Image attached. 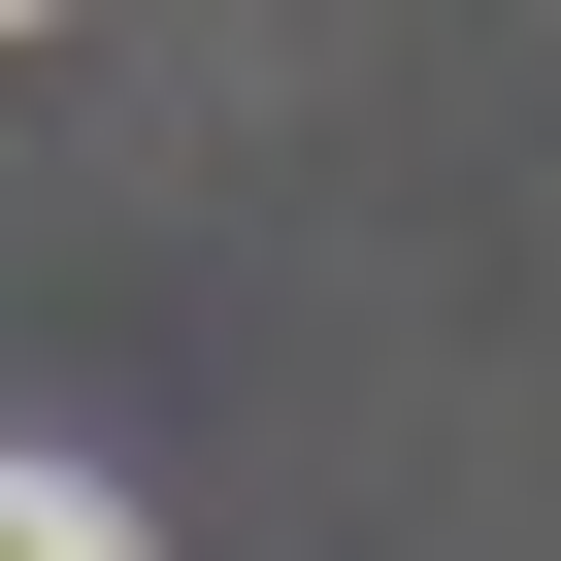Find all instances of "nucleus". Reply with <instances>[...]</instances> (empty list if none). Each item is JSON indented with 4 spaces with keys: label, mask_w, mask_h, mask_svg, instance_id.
Listing matches in <instances>:
<instances>
[{
    "label": "nucleus",
    "mask_w": 561,
    "mask_h": 561,
    "mask_svg": "<svg viewBox=\"0 0 561 561\" xmlns=\"http://www.w3.org/2000/svg\"><path fill=\"white\" fill-rule=\"evenodd\" d=\"M0 561H133V528H100V495H67V462H0Z\"/></svg>",
    "instance_id": "nucleus-1"
},
{
    "label": "nucleus",
    "mask_w": 561,
    "mask_h": 561,
    "mask_svg": "<svg viewBox=\"0 0 561 561\" xmlns=\"http://www.w3.org/2000/svg\"><path fill=\"white\" fill-rule=\"evenodd\" d=\"M0 34H34V0H0Z\"/></svg>",
    "instance_id": "nucleus-2"
}]
</instances>
